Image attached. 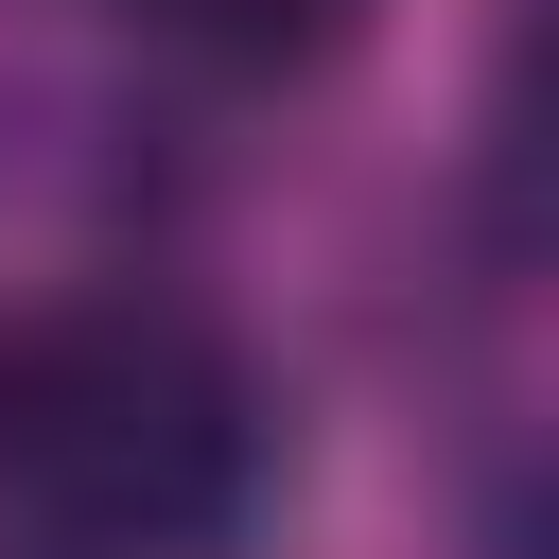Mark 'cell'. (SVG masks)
Segmentation results:
<instances>
[{
  "instance_id": "1",
  "label": "cell",
  "mask_w": 559,
  "mask_h": 559,
  "mask_svg": "<svg viewBox=\"0 0 559 559\" xmlns=\"http://www.w3.org/2000/svg\"><path fill=\"white\" fill-rule=\"evenodd\" d=\"M0 489L87 559H210L262 507V384L175 297H87L0 349Z\"/></svg>"
},
{
  "instance_id": "2",
  "label": "cell",
  "mask_w": 559,
  "mask_h": 559,
  "mask_svg": "<svg viewBox=\"0 0 559 559\" xmlns=\"http://www.w3.org/2000/svg\"><path fill=\"white\" fill-rule=\"evenodd\" d=\"M122 17L192 70H314V52L367 35V0H122Z\"/></svg>"
}]
</instances>
